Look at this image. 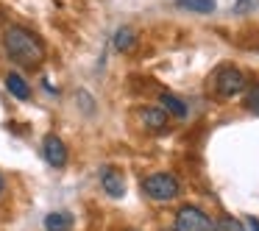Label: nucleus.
<instances>
[{"instance_id":"1","label":"nucleus","mask_w":259,"mask_h":231,"mask_svg":"<svg viewBox=\"0 0 259 231\" xmlns=\"http://www.w3.org/2000/svg\"><path fill=\"white\" fill-rule=\"evenodd\" d=\"M3 51L9 62L23 70H39L45 62V42L25 25H9L3 31Z\"/></svg>"},{"instance_id":"2","label":"nucleus","mask_w":259,"mask_h":231,"mask_svg":"<svg viewBox=\"0 0 259 231\" xmlns=\"http://www.w3.org/2000/svg\"><path fill=\"white\" fill-rule=\"evenodd\" d=\"M142 195L156 203H170L181 195V181L170 170H156V173L142 178Z\"/></svg>"},{"instance_id":"3","label":"nucleus","mask_w":259,"mask_h":231,"mask_svg":"<svg viewBox=\"0 0 259 231\" xmlns=\"http://www.w3.org/2000/svg\"><path fill=\"white\" fill-rule=\"evenodd\" d=\"M245 89H248V78L234 64H223V67H218L212 73V92L220 101H231V98L242 95Z\"/></svg>"},{"instance_id":"4","label":"nucleus","mask_w":259,"mask_h":231,"mask_svg":"<svg viewBox=\"0 0 259 231\" xmlns=\"http://www.w3.org/2000/svg\"><path fill=\"white\" fill-rule=\"evenodd\" d=\"M176 228L179 231H214V220L203 209L192 206V203H184L176 212Z\"/></svg>"},{"instance_id":"5","label":"nucleus","mask_w":259,"mask_h":231,"mask_svg":"<svg viewBox=\"0 0 259 231\" xmlns=\"http://www.w3.org/2000/svg\"><path fill=\"white\" fill-rule=\"evenodd\" d=\"M98 178H101V187H103V192H106L109 198H123L125 195V178H123V173H120L117 167L103 164V167L98 170Z\"/></svg>"},{"instance_id":"6","label":"nucleus","mask_w":259,"mask_h":231,"mask_svg":"<svg viewBox=\"0 0 259 231\" xmlns=\"http://www.w3.org/2000/svg\"><path fill=\"white\" fill-rule=\"evenodd\" d=\"M42 156H45V162L51 164V167L62 170L64 164H67V145H64L56 134H48L45 140H42Z\"/></svg>"},{"instance_id":"7","label":"nucleus","mask_w":259,"mask_h":231,"mask_svg":"<svg viewBox=\"0 0 259 231\" xmlns=\"http://www.w3.org/2000/svg\"><path fill=\"white\" fill-rule=\"evenodd\" d=\"M140 123L145 131H151V134H164L170 125V114L164 112L162 106H148L140 112Z\"/></svg>"},{"instance_id":"8","label":"nucleus","mask_w":259,"mask_h":231,"mask_svg":"<svg viewBox=\"0 0 259 231\" xmlns=\"http://www.w3.org/2000/svg\"><path fill=\"white\" fill-rule=\"evenodd\" d=\"M137 42H140V36H137V31L131 28V25H120L112 36V45L117 53H134Z\"/></svg>"},{"instance_id":"9","label":"nucleus","mask_w":259,"mask_h":231,"mask_svg":"<svg viewBox=\"0 0 259 231\" xmlns=\"http://www.w3.org/2000/svg\"><path fill=\"white\" fill-rule=\"evenodd\" d=\"M159 103H162V109L170 114V117H176V120H184L187 114H190L187 103L181 101L179 95H173V92H159Z\"/></svg>"},{"instance_id":"10","label":"nucleus","mask_w":259,"mask_h":231,"mask_svg":"<svg viewBox=\"0 0 259 231\" xmlns=\"http://www.w3.org/2000/svg\"><path fill=\"white\" fill-rule=\"evenodd\" d=\"M3 84H6L9 95H14L17 101H31V84H28V81H25L20 73H6Z\"/></svg>"},{"instance_id":"11","label":"nucleus","mask_w":259,"mask_h":231,"mask_svg":"<svg viewBox=\"0 0 259 231\" xmlns=\"http://www.w3.org/2000/svg\"><path fill=\"white\" fill-rule=\"evenodd\" d=\"M176 9L190 14H201V17H209V14L218 12V0H176Z\"/></svg>"},{"instance_id":"12","label":"nucleus","mask_w":259,"mask_h":231,"mask_svg":"<svg viewBox=\"0 0 259 231\" xmlns=\"http://www.w3.org/2000/svg\"><path fill=\"white\" fill-rule=\"evenodd\" d=\"M75 220L70 212H51L45 214V231H73Z\"/></svg>"},{"instance_id":"13","label":"nucleus","mask_w":259,"mask_h":231,"mask_svg":"<svg viewBox=\"0 0 259 231\" xmlns=\"http://www.w3.org/2000/svg\"><path fill=\"white\" fill-rule=\"evenodd\" d=\"M242 106H245L253 117H259V81L248 84V89L242 92Z\"/></svg>"},{"instance_id":"14","label":"nucleus","mask_w":259,"mask_h":231,"mask_svg":"<svg viewBox=\"0 0 259 231\" xmlns=\"http://www.w3.org/2000/svg\"><path fill=\"white\" fill-rule=\"evenodd\" d=\"M248 225L242 223V220L231 217V214H223V217L214 220V231H245Z\"/></svg>"},{"instance_id":"15","label":"nucleus","mask_w":259,"mask_h":231,"mask_svg":"<svg viewBox=\"0 0 259 231\" xmlns=\"http://www.w3.org/2000/svg\"><path fill=\"white\" fill-rule=\"evenodd\" d=\"M253 12H259V0H234V6H231V14H237V17H248Z\"/></svg>"},{"instance_id":"16","label":"nucleus","mask_w":259,"mask_h":231,"mask_svg":"<svg viewBox=\"0 0 259 231\" xmlns=\"http://www.w3.org/2000/svg\"><path fill=\"white\" fill-rule=\"evenodd\" d=\"M75 101H78V106H84V112L92 114V98L87 95V92H78V95H75Z\"/></svg>"},{"instance_id":"17","label":"nucleus","mask_w":259,"mask_h":231,"mask_svg":"<svg viewBox=\"0 0 259 231\" xmlns=\"http://www.w3.org/2000/svg\"><path fill=\"white\" fill-rule=\"evenodd\" d=\"M245 225H248L251 231H259V220L253 217V214H248V217H245Z\"/></svg>"},{"instance_id":"18","label":"nucleus","mask_w":259,"mask_h":231,"mask_svg":"<svg viewBox=\"0 0 259 231\" xmlns=\"http://www.w3.org/2000/svg\"><path fill=\"white\" fill-rule=\"evenodd\" d=\"M3 192H6V178H3V173H0V198H3Z\"/></svg>"},{"instance_id":"19","label":"nucleus","mask_w":259,"mask_h":231,"mask_svg":"<svg viewBox=\"0 0 259 231\" xmlns=\"http://www.w3.org/2000/svg\"><path fill=\"white\" fill-rule=\"evenodd\" d=\"M162 231H179V228H162Z\"/></svg>"},{"instance_id":"20","label":"nucleus","mask_w":259,"mask_h":231,"mask_svg":"<svg viewBox=\"0 0 259 231\" xmlns=\"http://www.w3.org/2000/svg\"><path fill=\"white\" fill-rule=\"evenodd\" d=\"M128 231H140V228H128Z\"/></svg>"}]
</instances>
